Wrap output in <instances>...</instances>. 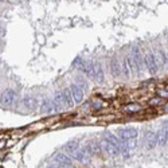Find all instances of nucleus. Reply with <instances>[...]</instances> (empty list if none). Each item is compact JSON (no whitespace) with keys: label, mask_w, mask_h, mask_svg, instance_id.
I'll list each match as a JSON object with an SVG mask.
<instances>
[{"label":"nucleus","mask_w":168,"mask_h":168,"mask_svg":"<svg viewBox=\"0 0 168 168\" xmlns=\"http://www.w3.org/2000/svg\"><path fill=\"white\" fill-rule=\"evenodd\" d=\"M101 145H102V148H104V151L106 152L109 156H119L120 155V148L117 147L114 143L110 141V140L104 139L101 143Z\"/></svg>","instance_id":"f257e3e1"},{"label":"nucleus","mask_w":168,"mask_h":168,"mask_svg":"<svg viewBox=\"0 0 168 168\" xmlns=\"http://www.w3.org/2000/svg\"><path fill=\"white\" fill-rule=\"evenodd\" d=\"M137 147V140L132 139V140H127L121 144L120 147V153H122L125 157H129L130 152H133V149H136Z\"/></svg>","instance_id":"f03ea898"},{"label":"nucleus","mask_w":168,"mask_h":168,"mask_svg":"<svg viewBox=\"0 0 168 168\" xmlns=\"http://www.w3.org/2000/svg\"><path fill=\"white\" fill-rule=\"evenodd\" d=\"M54 159L58 163V165H62L63 168H76V164H74L73 159L65 153H57L54 156Z\"/></svg>","instance_id":"7ed1b4c3"},{"label":"nucleus","mask_w":168,"mask_h":168,"mask_svg":"<svg viewBox=\"0 0 168 168\" xmlns=\"http://www.w3.org/2000/svg\"><path fill=\"white\" fill-rule=\"evenodd\" d=\"M133 65L136 66V70L139 74L143 73V67H144V57L141 55L139 47H133Z\"/></svg>","instance_id":"20e7f679"},{"label":"nucleus","mask_w":168,"mask_h":168,"mask_svg":"<svg viewBox=\"0 0 168 168\" xmlns=\"http://www.w3.org/2000/svg\"><path fill=\"white\" fill-rule=\"evenodd\" d=\"M119 140H132V139H136L139 132H137L135 128H124V129H120L119 130Z\"/></svg>","instance_id":"39448f33"},{"label":"nucleus","mask_w":168,"mask_h":168,"mask_svg":"<svg viewBox=\"0 0 168 168\" xmlns=\"http://www.w3.org/2000/svg\"><path fill=\"white\" fill-rule=\"evenodd\" d=\"M70 93H71V97H73V101L76 102V104H81L84 101V92L82 89H79L78 85L73 84L70 86Z\"/></svg>","instance_id":"423d86ee"},{"label":"nucleus","mask_w":168,"mask_h":168,"mask_svg":"<svg viewBox=\"0 0 168 168\" xmlns=\"http://www.w3.org/2000/svg\"><path fill=\"white\" fill-rule=\"evenodd\" d=\"M133 66L135 65H133L132 58H130V57H127V58L124 59V62H122V66H121V70L127 78H130V76H132V73H133V70H135Z\"/></svg>","instance_id":"0eeeda50"},{"label":"nucleus","mask_w":168,"mask_h":168,"mask_svg":"<svg viewBox=\"0 0 168 168\" xmlns=\"http://www.w3.org/2000/svg\"><path fill=\"white\" fill-rule=\"evenodd\" d=\"M15 97H16V93H15L14 89H7L6 92L1 94V104L4 106H9V105L14 102Z\"/></svg>","instance_id":"6e6552de"},{"label":"nucleus","mask_w":168,"mask_h":168,"mask_svg":"<svg viewBox=\"0 0 168 168\" xmlns=\"http://www.w3.org/2000/svg\"><path fill=\"white\" fill-rule=\"evenodd\" d=\"M73 159H76L77 161H79L81 164H87L90 161V156L84 151V149H77L76 152H73L71 153Z\"/></svg>","instance_id":"1a4fd4ad"},{"label":"nucleus","mask_w":168,"mask_h":168,"mask_svg":"<svg viewBox=\"0 0 168 168\" xmlns=\"http://www.w3.org/2000/svg\"><path fill=\"white\" fill-rule=\"evenodd\" d=\"M145 62H147V66L148 70L151 73L152 76H155L157 73V61H156V57L153 54H148L147 58H145Z\"/></svg>","instance_id":"9d476101"},{"label":"nucleus","mask_w":168,"mask_h":168,"mask_svg":"<svg viewBox=\"0 0 168 168\" xmlns=\"http://www.w3.org/2000/svg\"><path fill=\"white\" fill-rule=\"evenodd\" d=\"M55 109H57V106L50 100L44 98L41 101V105H39V112L41 113H52Z\"/></svg>","instance_id":"9b49d317"},{"label":"nucleus","mask_w":168,"mask_h":168,"mask_svg":"<svg viewBox=\"0 0 168 168\" xmlns=\"http://www.w3.org/2000/svg\"><path fill=\"white\" fill-rule=\"evenodd\" d=\"M110 71H112V74H113L116 78L121 76V66H120L117 58H112V62H110Z\"/></svg>","instance_id":"f8f14e48"},{"label":"nucleus","mask_w":168,"mask_h":168,"mask_svg":"<svg viewBox=\"0 0 168 168\" xmlns=\"http://www.w3.org/2000/svg\"><path fill=\"white\" fill-rule=\"evenodd\" d=\"M93 73H94V78H96L98 82L104 81V73H102L101 65H100L98 62H96V63L93 65Z\"/></svg>","instance_id":"ddd939ff"},{"label":"nucleus","mask_w":168,"mask_h":168,"mask_svg":"<svg viewBox=\"0 0 168 168\" xmlns=\"http://www.w3.org/2000/svg\"><path fill=\"white\" fill-rule=\"evenodd\" d=\"M145 141L148 144V148H153L157 143V135H155L153 132H147L145 135Z\"/></svg>","instance_id":"4468645a"},{"label":"nucleus","mask_w":168,"mask_h":168,"mask_svg":"<svg viewBox=\"0 0 168 168\" xmlns=\"http://www.w3.org/2000/svg\"><path fill=\"white\" fill-rule=\"evenodd\" d=\"M62 93V97H63V102L67 105L69 108H71L74 105V101H73V97H71V93H70V89H65Z\"/></svg>","instance_id":"2eb2a0df"},{"label":"nucleus","mask_w":168,"mask_h":168,"mask_svg":"<svg viewBox=\"0 0 168 168\" xmlns=\"http://www.w3.org/2000/svg\"><path fill=\"white\" fill-rule=\"evenodd\" d=\"M79 145H78V143H76V141H70V143H67V144H65V151H67L69 153H73V152H76L77 149H79Z\"/></svg>","instance_id":"dca6fc26"},{"label":"nucleus","mask_w":168,"mask_h":168,"mask_svg":"<svg viewBox=\"0 0 168 168\" xmlns=\"http://www.w3.org/2000/svg\"><path fill=\"white\" fill-rule=\"evenodd\" d=\"M140 110H141V106L137 104H130L125 106V112H128V113H136V112H140Z\"/></svg>","instance_id":"f3484780"},{"label":"nucleus","mask_w":168,"mask_h":168,"mask_svg":"<svg viewBox=\"0 0 168 168\" xmlns=\"http://www.w3.org/2000/svg\"><path fill=\"white\" fill-rule=\"evenodd\" d=\"M157 143H159V145H161V147H164V145L167 144V130H161L159 133V136H157Z\"/></svg>","instance_id":"a211bd4d"},{"label":"nucleus","mask_w":168,"mask_h":168,"mask_svg":"<svg viewBox=\"0 0 168 168\" xmlns=\"http://www.w3.org/2000/svg\"><path fill=\"white\" fill-rule=\"evenodd\" d=\"M55 104H58V105L65 104L63 97H62V93H57V94H55Z\"/></svg>","instance_id":"6ab92c4d"},{"label":"nucleus","mask_w":168,"mask_h":168,"mask_svg":"<svg viewBox=\"0 0 168 168\" xmlns=\"http://www.w3.org/2000/svg\"><path fill=\"white\" fill-rule=\"evenodd\" d=\"M151 105H161V104H164V100H161V98H153V100H151V102H149Z\"/></svg>","instance_id":"aec40b11"},{"label":"nucleus","mask_w":168,"mask_h":168,"mask_svg":"<svg viewBox=\"0 0 168 168\" xmlns=\"http://www.w3.org/2000/svg\"><path fill=\"white\" fill-rule=\"evenodd\" d=\"M47 168H61V165H49Z\"/></svg>","instance_id":"412c9836"}]
</instances>
